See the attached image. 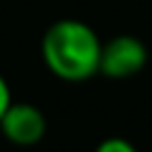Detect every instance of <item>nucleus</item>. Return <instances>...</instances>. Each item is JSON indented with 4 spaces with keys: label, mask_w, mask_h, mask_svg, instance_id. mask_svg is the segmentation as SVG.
Masks as SVG:
<instances>
[{
    "label": "nucleus",
    "mask_w": 152,
    "mask_h": 152,
    "mask_svg": "<svg viewBox=\"0 0 152 152\" xmlns=\"http://www.w3.org/2000/svg\"><path fill=\"white\" fill-rule=\"evenodd\" d=\"M100 36L81 19H57L45 28L40 40L43 64L66 83H81L100 74Z\"/></svg>",
    "instance_id": "1"
},
{
    "label": "nucleus",
    "mask_w": 152,
    "mask_h": 152,
    "mask_svg": "<svg viewBox=\"0 0 152 152\" xmlns=\"http://www.w3.org/2000/svg\"><path fill=\"white\" fill-rule=\"evenodd\" d=\"M147 57V45L140 38L128 33L114 36L102 43L100 74H104L107 78H131L145 69Z\"/></svg>",
    "instance_id": "2"
},
{
    "label": "nucleus",
    "mask_w": 152,
    "mask_h": 152,
    "mask_svg": "<svg viewBox=\"0 0 152 152\" xmlns=\"http://www.w3.org/2000/svg\"><path fill=\"white\" fill-rule=\"evenodd\" d=\"M0 133L17 147H33L45 138L48 119L31 102H12L0 119Z\"/></svg>",
    "instance_id": "3"
},
{
    "label": "nucleus",
    "mask_w": 152,
    "mask_h": 152,
    "mask_svg": "<svg viewBox=\"0 0 152 152\" xmlns=\"http://www.w3.org/2000/svg\"><path fill=\"white\" fill-rule=\"evenodd\" d=\"M93 152H138V147H135L131 140L121 138V135H112V138L100 140Z\"/></svg>",
    "instance_id": "4"
},
{
    "label": "nucleus",
    "mask_w": 152,
    "mask_h": 152,
    "mask_svg": "<svg viewBox=\"0 0 152 152\" xmlns=\"http://www.w3.org/2000/svg\"><path fill=\"white\" fill-rule=\"evenodd\" d=\"M14 100H12V90H10V83H7V78L0 74V119H2V114L7 112V107L12 104Z\"/></svg>",
    "instance_id": "5"
}]
</instances>
